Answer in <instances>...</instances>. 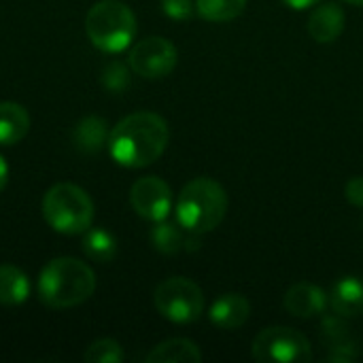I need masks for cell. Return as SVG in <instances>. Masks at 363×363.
I'll use <instances>...</instances> for the list:
<instances>
[{"label":"cell","instance_id":"obj_1","mask_svg":"<svg viewBox=\"0 0 363 363\" xmlns=\"http://www.w3.org/2000/svg\"><path fill=\"white\" fill-rule=\"evenodd\" d=\"M168 123L151 111L123 117L108 134L111 157L125 168H145L162 157L168 147Z\"/></svg>","mask_w":363,"mask_h":363},{"label":"cell","instance_id":"obj_2","mask_svg":"<svg viewBox=\"0 0 363 363\" xmlns=\"http://www.w3.org/2000/svg\"><path fill=\"white\" fill-rule=\"evenodd\" d=\"M36 291L40 302L53 311L72 308L94 296L96 274L77 257H55L40 270Z\"/></svg>","mask_w":363,"mask_h":363},{"label":"cell","instance_id":"obj_3","mask_svg":"<svg viewBox=\"0 0 363 363\" xmlns=\"http://www.w3.org/2000/svg\"><path fill=\"white\" fill-rule=\"evenodd\" d=\"M228 213V196L223 187L206 177L189 181L177 200V221L194 232L206 234L219 228Z\"/></svg>","mask_w":363,"mask_h":363},{"label":"cell","instance_id":"obj_4","mask_svg":"<svg viewBox=\"0 0 363 363\" xmlns=\"http://www.w3.org/2000/svg\"><path fill=\"white\" fill-rule=\"evenodd\" d=\"M85 32L96 49L119 53L136 36V15L121 0H100L87 11Z\"/></svg>","mask_w":363,"mask_h":363},{"label":"cell","instance_id":"obj_5","mask_svg":"<svg viewBox=\"0 0 363 363\" xmlns=\"http://www.w3.org/2000/svg\"><path fill=\"white\" fill-rule=\"evenodd\" d=\"M43 217L60 234H83L94 221V202L74 183H57L43 198Z\"/></svg>","mask_w":363,"mask_h":363},{"label":"cell","instance_id":"obj_6","mask_svg":"<svg viewBox=\"0 0 363 363\" xmlns=\"http://www.w3.org/2000/svg\"><path fill=\"white\" fill-rule=\"evenodd\" d=\"M153 302L157 313L172 323H191L204 313L202 289L185 277H172L160 283L155 287Z\"/></svg>","mask_w":363,"mask_h":363},{"label":"cell","instance_id":"obj_7","mask_svg":"<svg viewBox=\"0 0 363 363\" xmlns=\"http://www.w3.org/2000/svg\"><path fill=\"white\" fill-rule=\"evenodd\" d=\"M253 359L262 363H306L313 359L308 338L291 328H266L251 347Z\"/></svg>","mask_w":363,"mask_h":363},{"label":"cell","instance_id":"obj_8","mask_svg":"<svg viewBox=\"0 0 363 363\" xmlns=\"http://www.w3.org/2000/svg\"><path fill=\"white\" fill-rule=\"evenodd\" d=\"M179 62L177 47L164 36H149L138 40L128 57L130 68L143 79H164Z\"/></svg>","mask_w":363,"mask_h":363},{"label":"cell","instance_id":"obj_9","mask_svg":"<svg viewBox=\"0 0 363 363\" xmlns=\"http://www.w3.org/2000/svg\"><path fill=\"white\" fill-rule=\"evenodd\" d=\"M132 208L147 221H164L172 208V191L160 177H143L130 189Z\"/></svg>","mask_w":363,"mask_h":363},{"label":"cell","instance_id":"obj_10","mask_svg":"<svg viewBox=\"0 0 363 363\" xmlns=\"http://www.w3.org/2000/svg\"><path fill=\"white\" fill-rule=\"evenodd\" d=\"M330 300L325 291L313 283H296L287 289L283 298V306L289 315L298 319H313L325 313Z\"/></svg>","mask_w":363,"mask_h":363},{"label":"cell","instance_id":"obj_11","mask_svg":"<svg viewBox=\"0 0 363 363\" xmlns=\"http://www.w3.org/2000/svg\"><path fill=\"white\" fill-rule=\"evenodd\" d=\"M198 236L200 234H194V232L185 230L181 223L179 225L168 223L166 219L157 221V225L151 230V242L164 255H174V253H181V251L198 249V245H200Z\"/></svg>","mask_w":363,"mask_h":363},{"label":"cell","instance_id":"obj_12","mask_svg":"<svg viewBox=\"0 0 363 363\" xmlns=\"http://www.w3.org/2000/svg\"><path fill=\"white\" fill-rule=\"evenodd\" d=\"M342 30H345V11L336 2H325L317 6L308 17V34L321 45L334 43L342 34Z\"/></svg>","mask_w":363,"mask_h":363},{"label":"cell","instance_id":"obj_13","mask_svg":"<svg viewBox=\"0 0 363 363\" xmlns=\"http://www.w3.org/2000/svg\"><path fill=\"white\" fill-rule=\"evenodd\" d=\"M249 315H251V304L240 294H225L217 298L208 313L211 321L219 330H238L240 325L247 323Z\"/></svg>","mask_w":363,"mask_h":363},{"label":"cell","instance_id":"obj_14","mask_svg":"<svg viewBox=\"0 0 363 363\" xmlns=\"http://www.w3.org/2000/svg\"><path fill=\"white\" fill-rule=\"evenodd\" d=\"M328 300L338 317H357L363 313V283L355 277H347L332 287Z\"/></svg>","mask_w":363,"mask_h":363},{"label":"cell","instance_id":"obj_15","mask_svg":"<svg viewBox=\"0 0 363 363\" xmlns=\"http://www.w3.org/2000/svg\"><path fill=\"white\" fill-rule=\"evenodd\" d=\"M30 130V115L17 102H0V147L17 145Z\"/></svg>","mask_w":363,"mask_h":363},{"label":"cell","instance_id":"obj_16","mask_svg":"<svg viewBox=\"0 0 363 363\" xmlns=\"http://www.w3.org/2000/svg\"><path fill=\"white\" fill-rule=\"evenodd\" d=\"M106 119L102 117H96V115H89V117H83L74 130H72V143L79 151L83 153H98L102 151L104 145H108V128H106Z\"/></svg>","mask_w":363,"mask_h":363},{"label":"cell","instance_id":"obj_17","mask_svg":"<svg viewBox=\"0 0 363 363\" xmlns=\"http://www.w3.org/2000/svg\"><path fill=\"white\" fill-rule=\"evenodd\" d=\"M147 363H198L202 362V353L196 342L187 338H170L157 345L147 357Z\"/></svg>","mask_w":363,"mask_h":363},{"label":"cell","instance_id":"obj_18","mask_svg":"<svg viewBox=\"0 0 363 363\" xmlns=\"http://www.w3.org/2000/svg\"><path fill=\"white\" fill-rule=\"evenodd\" d=\"M30 296L28 277L11 264L0 266V304L2 306H19Z\"/></svg>","mask_w":363,"mask_h":363},{"label":"cell","instance_id":"obj_19","mask_svg":"<svg viewBox=\"0 0 363 363\" xmlns=\"http://www.w3.org/2000/svg\"><path fill=\"white\" fill-rule=\"evenodd\" d=\"M81 247H83V253L98 264H106L117 255V240L104 228H89L87 232H83Z\"/></svg>","mask_w":363,"mask_h":363},{"label":"cell","instance_id":"obj_20","mask_svg":"<svg viewBox=\"0 0 363 363\" xmlns=\"http://www.w3.org/2000/svg\"><path fill=\"white\" fill-rule=\"evenodd\" d=\"M247 9V0H196V11L202 19L213 23L232 21L242 15Z\"/></svg>","mask_w":363,"mask_h":363},{"label":"cell","instance_id":"obj_21","mask_svg":"<svg viewBox=\"0 0 363 363\" xmlns=\"http://www.w3.org/2000/svg\"><path fill=\"white\" fill-rule=\"evenodd\" d=\"M83 359L87 363H121L123 362V351L117 340L102 338L96 340L87 347L83 353Z\"/></svg>","mask_w":363,"mask_h":363},{"label":"cell","instance_id":"obj_22","mask_svg":"<svg viewBox=\"0 0 363 363\" xmlns=\"http://www.w3.org/2000/svg\"><path fill=\"white\" fill-rule=\"evenodd\" d=\"M102 83L106 89L111 91H123L130 85V72L121 62H111L104 70H102Z\"/></svg>","mask_w":363,"mask_h":363},{"label":"cell","instance_id":"obj_23","mask_svg":"<svg viewBox=\"0 0 363 363\" xmlns=\"http://www.w3.org/2000/svg\"><path fill=\"white\" fill-rule=\"evenodd\" d=\"M162 9L172 19H187L194 13L191 0H162Z\"/></svg>","mask_w":363,"mask_h":363},{"label":"cell","instance_id":"obj_24","mask_svg":"<svg viewBox=\"0 0 363 363\" xmlns=\"http://www.w3.org/2000/svg\"><path fill=\"white\" fill-rule=\"evenodd\" d=\"M345 196L351 204L363 206V177H353L347 187H345Z\"/></svg>","mask_w":363,"mask_h":363},{"label":"cell","instance_id":"obj_25","mask_svg":"<svg viewBox=\"0 0 363 363\" xmlns=\"http://www.w3.org/2000/svg\"><path fill=\"white\" fill-rule=\"evenodd\" d=\"M287 6H291V9H298V11H302V9H308V6H313V4H317L319 0H283Z\"/></svg>","mask_w":363,"mask_h":363},{"label":"cell","instance_id":"obj_26","mask_svg":"<svg viewBox=\"0 0 363 363\" xmlns=\"http://www.w3.org/2000/svg\"><path fill=\"white\" fill-rule=\"evenodd\" d=\"M6 181H9V166H6L4 157L0 155V191L6 187Z\"/></svg>","mask_w":363,"mask_h":363},{"label":"cell","instance_id":"obj_27","mask_svg":"<svg viewBox=\"0 0 363 363\" xmlns=\"http://www.w3.org/2000/svg\"><path fill=\"white\" fill-rule=\"evenodd\" d=\"M345 2H349L353 6H363V0H345Z\"/></svg>","mask_w":363,"mask_h":363}]
</instances>
